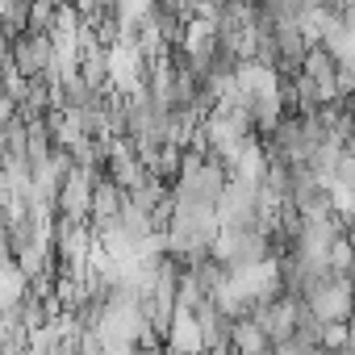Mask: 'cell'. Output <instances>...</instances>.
I'll list each match as a JSON object with an SVG mask.
<instances>
[{"label": "cell", "instance_id": "7a4b0ae2", "mask_svg": "<svg viewBox=\"0 0 355 355\" xmlns=\"http://www.w3.org/2000/svg\"><path fill=\"white\" fill-rule=\"evenodd\" d=\"M163 338H167L171 351H205V347H201V322H197L193 309H184V305H175V309H171Z\"/></svg>", "mask_w": 355, "mask_h": 355}, {"label": "cell", "instance_id": "6da1fadb", "mask_svg": "<svg viewBox=\"0 0 355 355\" xmlns=\"http://www.w3.org/2000/svg\"><path fill=\"white\" fill-rule=\"evenodd\" d=\"M305 305H309V313L326 326V322H347L351 318V284H347V276H322L305 297H301Z\"/></svg>", "mask_w": 355, "mask_h": 355}]
</instances>
